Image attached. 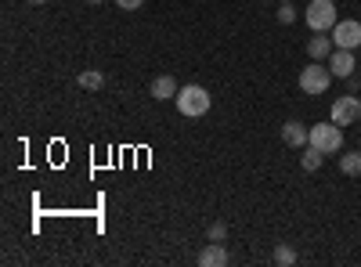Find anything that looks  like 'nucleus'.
Instances as JSON below:
<instances>
[{
	"instance_id": "nucleus-1",
	"label": "nucleus",
	"mask_w": 361,
	"mask_h": 267,
	"mask_svg": "<svg viewBox=\"0 0 361 267\" xmlns=\"http://www.w3.org/2000/svg\"><path fill=\"white\" fill-rule=\"evenodd\" d=\"M177 108H180V116H192V120H195V116H206L209 112V94L202 91V87H180V91H177Z\"/></svg>"
},
{
	"instance_id": "nucleus-2",
	"label": "nucleus",
	"mask_w": 361,
	"mask_h": 267,
	"mask_svg": "<svg viewBox=\"0 0 361 267\" xmlns=\"http://www.w3.org/2000/svg\"><path fill=\"white\" fill-rule=\"evenodd\" d=\"M304 18H307V25L314 29V33H329L340 18H336V4L333 0H311L307 4V11H304Z\"/></svg>"
},
{
	"instance_id": "nucleus-3",
	"label": "nucleus",
	"mask_w": 361,
	"mask_h": 267,
	"mask_svg": "<svg viewBox=\"0 0 361 267\" xmlns=\"http://www.w3.org/2000/svg\"><path fill=\"white\" fill-rule=\"evenodd\" d=\"M311 144L318 148V152H340V144H343V127L340 123H333V120H329V123H314L311 127Z\"/></svg>"
},
{
	"instance_id": "nucleus-4",
	"label": "nucleus",
	"mask_w": 361,
	"mask_h": 267,
	"mask_svg": "<svg viewBox=\"0 0 361 267\" xmlns=\"http://www.w3.org/2000/svg\"><path fill=\"white\" fill-rule=\"evenodd\" d=\"M329 80H333V69L311 62L304 73H300V91H304V94H325L329 91Z\"/></svg>"
},
{
	"instance_id": "nucleus-5",
	"label": "nucleus",
	"mask_w": 361,
	"mask_h": 267,
	"mask_svg": "<svg viewBox=\"0 0 361 267\" xmlns=\"http://www.w3.org/2000/svg\"><path fill=\"white\" fill-rule=\"evenodd\" d=\"M333 44H336V47H347V51H354V47L361 44V22H354V18H347V22H336V25H333Z\"/></svg>"
},
{
	"instance_id": "nucleus-6",
	"label": "nucleus",
	"mask_w": 361,
	"mask_h": 267,
	"mask_svg": "<svg viewBox=\"0 0 361 267\" xmlns=\"http://www.w3.org/2000/svg\"><path fill=\"white\" fill-rule=\"evenodd\" d=\"M357 120H361V101H357V98H336V101H333V123L350 127V123H357Z\"/></svg>"
},
{
	"instance_id": "nucleus-7",
	"label": "nucleus",
	"mask_w": 361,
	"mask_h": 267,
	"mask_svg": "<svg viewBox=\"0 0 361 267\" xmlns=\"http://www.w3.org/2000/svg\"><path fill=\"white\" fill-rule=\"evenodd\" d=\"M282 141H286L289 148H304V144H311V130H307L304 123L289 120V123H282Z\"/></svg>"
},
{
	"instance_id": "nucleus-8",
	"label": "nucleus",
	"mask_w": 361,
	"mask_h": 267,
	"mask_svg": "<svg viewBox=\"0 0 361 267\" xmlns=\"http://www.w3.org/2000/svg\"><path fill=\"white\" fill-rule=\"evenodd\" d=\"M329 69H333V76H350L354 73V51L333 47V54H329Z\"/></svg>"
},
{
	"instance_id": "nucleus-9",
	"label": "nucleus",
	"mask_w": 361,
	"mask_h": 267,
	"mask_svg": "<svg viewBox=\"0 0 361 267\" xmlns=\"http://www.w3.org/2000/svg\"><path fill=\"white\" fill-rule=\"evenodd\" d=\"M231 256H228V249H224V242H209L202 253H199V263L202 267H224Z\"/></svg>"
},
{
	"instance_id": "nucleus-10",
	"label": "nucleus",
	"mask_w": 361,
	"mask_h": 267,
	"mask_svg": "<svg viewBox=\"0 0 361 267\" xmlns=\"http://www.w3.org/2000/svg\"><path fill=\"white\" fill-rule=\"evenodd\" d=\"M333 37H325V33H314L311 40H307V54H311V62H322V58H329L333 54Z\"/></svg>"
},
{
	"instance_id": "nucleus-11",
	"label": "nucleus",
	"mask_w": 361,
	"mask_h": 267,
	"mask_svg": "<svg viewBox=\"0 0 361 267\" xmlns=\"http://www.w3.org/2000/svg\"><path fill=\"white\" fill-rule=\"evenodd\" d=\"M152 98H159V101L177 98V83H173V76H156V80H152Z\"/></svg>"
},
{
	"instance_id": "nucleus-12",
	"label": "nucleus",
	"mask_w": 361,
	"mask_h": 267,
	"mask_svg": "<svg viewBox=\"0 0 361 267\" xmlns=\"http://www.w3.org/2000/svg\"><path fill=\"white\" fill-rule=\"evenodd\" d=\"M340 170H343L347 177H361V152H347V156H340Z\"/></svg>"
},
{
	"instance_id": "nucleus-13",
	"label": "nucleus",
	"mask_w": 361,
	"mask_h": 267,
	"mask_svg": "<svg viewBox=\"0 0 361 267\" xmlns=\"http://www.w3.org/2000/svg\"><path fill=\"white\" fill-rule=\"evenodd\" d=\"M102 83H105V76H102V73H94V69L80 73V87H83V91H102Z\"/></svg>"
},
{
	"instance_id": "nucleus-14",
	"label": "nucleus",
	"mask_w": 361,
	"mask_h": 267,
	"mask_svg": "<svg viewBox=\"0 0 361 267\" xmlns=\"http://www.w3.org/2000/svg\"><path fill=\"white\" fill-rule=\"evenodd\" d=\"M322 156H325V152H318V148L311 144V148H307V152H304V156H300V166H304V170L311 173V170H318V166H322Z\"/></svg>"
},
{
	"instance_id": "nucleus-15",
	"label": "nucleus",
	"mask_w": 361,
	"mask_h": 267,
	"mask_svg": "<svg viewBox=\"0 0 361 267\" xmlns=\"http://www.w3.org/2000/svg\"><path fill=\"white\" fill-rule=\"evenodd\" d=\"M275 263H279V267H289V263H296V253H293L289 246H279V249H275Z\"/></svg>"
},
{
	"instance_id": "nucleus-16",
	"label": "nucleus",
	"mask_w": 361,
	"mask_h": 267,
	"mask_svg": "<svg viewBox=\"0 0 361 267\" xmlns=\"http://www.w3.org/2000/svg\"><path fill=\"white\" fill-rule=\"evenodd\" d=\"M293 18H296V8H293L289 0H286V4H282V11H279V22H286V25H289Z\"/></svg>"
},
{
	"instance_id": "nucleus-17",
	"label": "nucleus",
	"mask_w": 361,
	"mask_h": 267,
	"mask_svg": "<svg viewBox=\"0 0 361 267\" xmlns=\"http://www.w3.org/2000/svg\"><path fill=\"white\" fill-rule=\"evenodd\" d=\"M224 235H228V228H224V224H209V242H221Z\"/></svg>"
},
{
	"instance_id": "nucleus-18",
	"label": "nucleus",
	"mask_w": 361,
	"mask_h": 267,
	"mask_svg": "<svg viewBox=\"0 0 361 267\" xmlns=\"http://www.w3.org/2000/svg\"><path fill=\"white\" fill-rule=\"evenodd\" d=\"M116 4H119V8H123V11H137V8L145 4V0H116Z\"/></svg>"
},
{
	"instance_id": "nucleus-19",
	"label": "nucleus",
	"mask_w": 361,
	"mask_h": 267,
	"mask_svg": "<svg viewBox=\"0 0 361 267\" xmlns=\"http://www.w3.org/2000/svg\"><path fill=\"white\" fill-rule=\"evenodd\" d=\"M29 4H47V0H29Z\"/></svg>"
},
{
	"instance_id": "nucleus-20",
	"label": "nucleus",
	"mask_w": 361,
	"mask_h": 267,
	"mask_svg": "<svg viewBox=\"0 0 361 267\" xmlns=\"http://www.w3.org/2000/svg\"><path fill=\"white\" fill-rule=\"evenodd\" d=\"M87 4H102V0H87Z\"/></svg>"
},
{
	"instance_id": "nucleus-21",
	"label": "nucleus",
	"mask_w": 361,
	"mask_h": 267,
	"mask_svg": "<svg viewBox=\"0 0 361 267\" xmlns=\"http://www.w3.org/2000/svg\"><path fill=\"white\" fill-rule=\"evenodd\" d=\"M279 4H286V0H279Z\"/></svg>"
}]
</instances>
